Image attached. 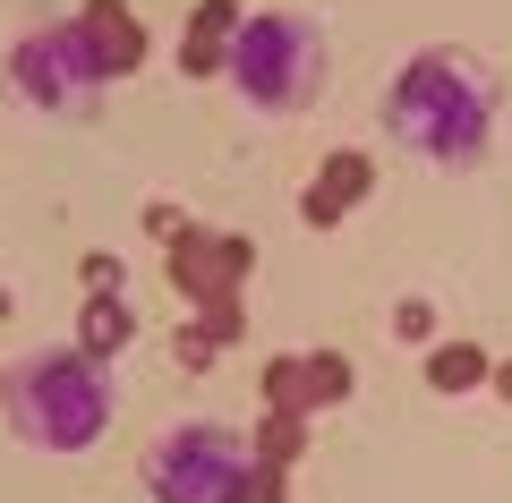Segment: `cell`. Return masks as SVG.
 <instances>
[{
  "label": "cell",
  "mask_w": 512,
  "mask_h": 503,
  "mask_svg": "<svg viewBox=\"0 0 512 503\" xmlns=\"http://www.w3.org/2000/svg\"><path fill=\"white\" fill-rule=\"evenodd\" d=\"M487 350H478V342H461V333H453V342H427V393H478V384H487Z\"/></svg>",
  "instance_id": "13"
},
{
  "label": "cell",
  "mask_w": 512,
  "mask_h": 503,
  "mask_svg": "<svg viewBox=\"0 0 512 503\" xmlns=\"http://www.w3.org/2000/svg\"><path fill=\"white\" fill-rule=\"evenodd\" d=\"M9 86L26 94L35 111H60V120H86L94 94H103V77H94L86 43H77V26H35V35L9 43Z\"/></svg>",
  "instance_id": "5"
},
{
  "label": "cell",
  "mask_w": 512,
  "mask_h": 503,
  "mask_svg": "<svg viewBox=\"0 0 512 503\" xmlns=\"http://www.w3.org/2000/svg\"><path fill=\"white\" fill-rule=\"evenodd\" d=\"M239 18H248L239 0H197L188 9V35H180V77H222V43H231Z\"/></svg>",
  "instance_id": "10"
},
{
  "label": "cell",
  "mask_w": 512,
  "mask_h": 503,
  "mask_svg": "<svg viewBox=\"0 0 512 503\" xmlns=\"http://www.w3.org/2000/svg\"><path fill=\"white\" fill-rule=\"evenodd\" d=\"M256 273V239L248 231H214V222H188L180 239H171V290H180L188 307L205 299H239Z\"/></svg>",
  "instance_id": "6"
},
{
  "label": "cell",
  "mask_w": 512,
  "mask_h": 503,
  "mask_svg": "<svg viewBox=\"0 0 512 503\" xmlns=\"http://www.w3.org/2000/svg\"><path fill=\"white\" fill-rule=\"evenodd\" d=\"M137 342V307L120 299V290H103V299H86V316H77V350L86 359H111L120 367V350Z\"/></svg>",
  "instance_id": "11"
},
{
  "label": "cell",
  "mask_w": 512,
  "mask_h": 503,
  "mask_svg": "<svg viewBox=\"0 0 512 503\" xmlns=\"http://www.w3.org/2000/svg\"><path fill=\"white\" fill-rule=\"evenodd\" d=\"M256 384H265V410L316 418V410H333V401H350V359L342 350H274Z\"/></svg>",
  "instance_id": "7"
},
{
  "label": "cell",
  "mask_w": 512,
  "mask_h": 503,
  "mask_svg": "<svg viewBox=\"0 0 512 503\" xmlns=\"http://www.w3.org/2000/svg\"><path fill=\"white\" fill-rule=\"evenodd\" d=\"M308 435H316V418H299V410H256V427H248V461L299 469V461H308Z\"/></svg>",
  "instance_id": "12"
},
{
  "label": "cell",
  "mask_w": 512,
  "mask_h": 503,
  "mask_svg": "<svg viewBox=\"0 0 512 503\" xmlns=\"http://www.w3.org/2000/svg\"><path fill=\"white\" fill-rule=\"evenodd\" d=\"M0 376H9V359H0Z\"/></svg>",
  "instance_id": "21"
},
{
  "label": "cell",
  "mask_w": 512,
  "mask_h": 503,
  "mask_svg": "<svg viewBox=\"0 0 512 503\" xmlns=\"http://www.w3.org/2000/svg\"><path fill=\"white\" fill-rule=\"evenodd\" d=\"M9 307H18V290H9V282H0V316H9Z\"/></svg>",
  "instance_id": "20"
},
{
  "label": "cell",
  "mask_w": 512,
  "mask_h": 503,
  "mask_svg": "<svg viewBox=\"0 0 512 503\" xmlns=\"http://www.w3.org/2000/svg\"><path fill=\"white\" fill-rule=\"evenodd\" d=\"M487 384H495V393L512 401V359H495V367H487Z\"/></svg>",
  "instance_id": "19"
},
{
  "label": "cell",
  "mask_w": 512,
  "mask_h": 503,
  "mask_svg": "<svg viewBox=\"0 0 512 503\" xmlns=\"http://www.w3.org/2000/svg\"><path fill=\"white\" fill-rule=\"evenodd\" d=\"M239 503H291V469L248 461V469H239Z\"/></svg>",
  "instance_id": "15"
},
{
  "label": "cell",
  "mask_w": 512,
  "mask_h": 503,
  "mask_svg": "<svg viewBox=\"0 0 512 503\" xmlns=\"http://www.w3.org/2000/svg\"><path fill=\"white\" fill-rule=\"evenodd\" d=\"M239 469H248V427L231 418H180L146 444L137 478L154 503H239Z\"/></svg>",
  "instance_id": "4"
},
{
  "label": "cell",
  "mask_w": 512,
  "mask_h": 503,
  "mask_svg": "<svg viewBox=\"0 0 512 503\" xmlns=\"http://www.w3.org/2000/svg\"><path fill=\"white\" fill-rule=\"evenodd\" d=\"M214 333H205V324L197 316H180V324H171V367H188V376H205V367H214Z\"/></svg>",
  "instance_id": "14"
},
{
  "label": "cell",
  "mask_w": 512,
  "mask_h": 503,
  "mask_svg": "<svg viewBox=\"0 0 512 503\" xmlns=\"http://www.w3.org/2000/svg\"><path fill=\"white\" fill-rule=\"evenodd\" d=\"M77 282H86V299H103V290H128V265L111 248H86L77 256Z\"/></svg>",
  "instance_id": "16"
},
{
  "label": "cell",
  "mask_w": 512,
  "mask_h": 503,
  "mask_svg": "<svg viewBox=\"0 0 512 503\" xmlns=\"http://www.w3.org/2000/svg\"><path fill=\"white\" fill-rule=\"evenodd\" d=\"M495 69L461 43H427L393 69L384 86V137L410 145L419 162H444V171H470L487 162V137H495Z\"/></svg>",
  "instance_id": "1"
},
{
  "label": "cell",
  "mask_w": 512,
  "mask_h": 503,
  "mask_svg": "<svg viewBox=\"0 0 512 503\" xmlns=\"http://www.w3.org/2000/svg\"><path fill=\"white\" fill-rule=\"evenodd\" d=\"M367 188H376V154H367V145H333V154L316 162V180L299 188V222H308V231H333Z\"/></svg>",
  "instance_id": "9"
},
{
  "label": "cell",
  "mask_w": 512,
  "mask_h": 503,
  "mask_svg": "<svg viewBox=\"0 0 512 503\" xmlns=\"http://www.w3.org/2000/svg\"><path fill=\"white\" fill-rule=\"evenodd\" d=\"M77 43H86V60H94V77H128V69H146V18L128 9V0H86L77 9Z\"/></svg>",
  "instance_id": "8"
},
{
  "label": "cell",
  "mask_w": 512,
  "mask_h": 503,
  "mask_svg": "<svg viewBox=\"0 0 512 503\" xmlns=\"http://www.w3.org/2000/svg\"><path fill=\"white\" fill-rule=\"evenodd\" d=\"M0 410H9V435L18 444L86 452L111 427V410H120V376H111V359H86L77 342H35L0 376Z\"/></svg>",
  "instance_id": "2"
},
{
  "label": "cell",
  "mask_w": 512,
  "mask_h": 503,
  "mask_svg": "<svg viewBox=\"0 0 512 503\" xmlns=\"http://www.w3.org/2000/svg\"><path fill=\"white\" fill-rule=\"evenodd\" d=\"M146 231H154V239H163V248H171V239L188 231V214H180V205H163V197H154V205H146Z\"/></svg>",
  "instance_id": "18"
},
{
  "label": "cell",
  "mask_w": 512,
  "mask_h": 503,
  "mask_svg": "<svg viewBox=\"0 0 512 503\" xmlns=\"http://www.w3.org/2000/svg\"><path fill=\"white\" fill-rule=\"evenodd\" d=\"M325 77H333V43H325L316 9H248L231 26V43H222V86L265 120L308 111L325 94Z\"/></svg>",
  "instance_id": "3"
},
{
  "label": "cell",
  "mask_w": 512,
  "mask_h": 503,
  "mask_svg": "<svg viewBox=\"0 0 512 503\" xmlns=\"http://www.w3.org/2000/svg\"><path fill=\"white\" fill-rule=\"evenodd\" d=\"M393 333L402 342H436V299H402L393 307Z\"/></svg>",
  "instance_id": "17"
}]
</instances>
